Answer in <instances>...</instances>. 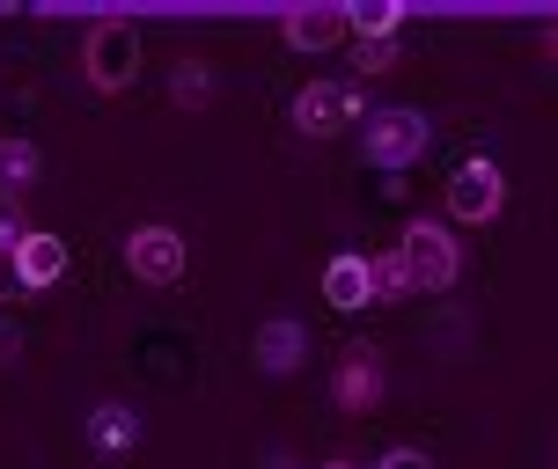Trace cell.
Listing matches in <instances>:
<instances>
[{"mask_svg":"<svg viewBox=\"0 0 558 469\" xmlns=\"http://www.w3.org/2000/svg\"><path fill=\"white\" fill-rule=\"evenodd\" d=\"M426 147H434V118L418 111V103H375L361 125V162L383 169V176H404L412 162H426Z\"/></svg>","mask_w":558,"mask_h":469,"instance_id":"obj_1","label":"cell"},{"mask_svg":"<svg viewBox=\"0 0 558 469\" xmlns=\"http://www.w3.org/2000/svg\"><path fill=\"white\" fill-rule=\"evenodd\" d=\"M82 74L96 96H125L140 82V29L125 15H96L82 37Z\"/></svg>","mask_w":558,"mask_h":469,"instance_id":"obj_2","label":"cell"},{"mask_svg":"<svg viewBox=\"0 0 558 469\" xmlns=\"http://www.w3.org/2000/svg\"><path fill=\"white\" fill-rule=\"evenodd\" d=\"M397 249H404V264H412L418 294H448V286L463 279V243H456L448 221H404Z\"/></svg>","mask_w":558,"mask_h":469,"instance_id":"obj_3","label":"cell"},{"mask_svg":"<svg viewBox=\"0 0 558 469\" xmlns=\"http://www.w3.org/2000/svg\"><path fill=\"white\" fill-rule=\"evenodd\" d=\"M294 125H302L308 139H338V133H353V125H367L361 82H308L302 96H294Z\"/></svg>","mask_w":558,"mask_h":469,"instance_id":"obj_4","label":"cell"},{"mask_svg":"<svg viewBox=\"0 0 558 469\" xmlns=\"http://www.w3.org/2000/svg\"><path fill=\"white\" fill-rule=\"evenodd\" d=\"M500 213H507V176H500V162H485V155L456 162V176H448V221L493 227Z\"/></svg>","mask_w":558,"mask_h":469,"instance_id":"obj_5","label":"cell"},{"mask_svg":"<svg viewBox=\"0 0 558 469\" xmlns=\"http://www.w3.org/2000/svg\"><path fill=\"white\" fill-rule=\"evenodd\" d=\"M184 264H192V243L169 221H140L133 235H125V272H133L140 286H177Z\"/></svg>","mask_w":558,"mask_h":469,"instance_id":"obj_6","label":"cell"},{"mask_svg":"<svg viewBox=\"0 0 558 469\" xmlns=\"http://www.w3.org/2000/svg\"><path fill=\"white\" fill-rule=\"evenodd\" d=\"M383 388H390V367H383V353L375 345H345L331 367V404L345 418H367L375 404H383Z\"/></svg>","mask_w":558,"mask_h":469,"instance_id":"obj_7","label":"cell"},{"mask_svg":"<svg viewBox=\"0 0 558 469\" xmlns=\"http://www.w3.org/2000/svg\"><path fill=\"white\" fill-rule=\"evenodd\" d=\"M251 359L265 382H287V374H302L308 367V323L302 316H265L251 337Z\"/></svg>","mask_w":558,"mask_h":469,"instance_id":"obj_8","label":"cell"},{"mask_svg":"<svg viewBox=\"0 0 558 469\" xmlns=\"http://www.w3.org/2000/svg\"><path fill=\"white\" fill-rule=\"evenodd\" d=\"M324 301H331L338 316L375 308V272H367V249H338L331 264H324Z\"/></svg>","mask_w":558,"mask_h":469,"instance_id":"obj_9","label":"cell"},{"mask_svg":"<svg viewBox=\"0 0 558 469\" xmlns=\"http://www.w3.org/2000/svg\"><path fill=\"white\" fill-rule=\"evenodd\" d=\"M279 37H287L294 52H331V45L353 37V23H345V8H287V15H279Z\"/></svg>","mask_w":558,"mask_h":469,"instance_id":"obj_10","label":"cell"},{"mask_svg":"<svg viewBox=\"0 0 558 469\" xmlns=\"http://www.w3.org/2000/svg\"><path fill=\"white\" fill-rule=\"evenodd\" d=\"M88 447H96V455H133L140 447V411L118 404V396H104V404L88 411Z\"/></svg>","mask_w":558,"mask_h":469,"instance_id":"obj_11","label":"cell"},{"mask_svg":"<svg viewBox=\"0 0 558 469\" xmlns=\"http://www.w3.org/2000/svg\"><path fill=\"white\" fill-rule=\"evenodd\" d=\"M37 169H45L37 139H23V133H0V206H23V198H29V184H37Z\"/></svg>","mask_w":558,"mask_h":469,"instance_id":"obj_12","label":"cell"},{"mask_svg":"<svg viewBox=\"0 0 558 469\" xmlns=\"http://www.w3.org/2000/svg\"><path fill=\"white\" fill-rule=\"evenodd\" d=\"M15 264H23V286H29V294H45V286H59V279H66V243H59L52 227H37V235L15 249Z\"/></svg>","mask_w":558,"mask_h":469,"instance_id":"obj_13","label":"cell"},{"mask_svg":"<svg viewBox=\"0 0 558 469\" xmlns=\"http://www.w3.org/2000/svg\"><path fill=\"white\" fill-rule=\"evenodd\" d=\"M367 272H375V301H412L418 294V279H412V264H404V249H367Z\"/></svg>","mask_w":558,"mask_h":469,"instance_id":"obj_14","label":"cell"},{"mask_svg":"<svg viewBox=\"0 0 558 469\" xmlns=\"http://www.w3.org/2000/svg\"><path fill=\"white\" fill-rule=\"evenodd\" d=\"M345 23H353V45H383L404 29V0H375V8H345Z\"/></svg>","mask_w":558,"mask_h":469,"instance_id":"obj_15","label":"cell"},{"mask_svg":"<svg viewBox=\"0 0 558 469\" xmlns=\"http://www.w3.org/2000/svg\"><path fill=\"white\" fill-rule=\"evenodd\" d=\"M169 103L206 111V103H214V66H206V59H177V74H169Z\"/></svg>","mask_w":558,"mask_h":469,"instance_id":"obj_16","label":"cell"},{"mask_svg":"<svg viewBox=\"0 0 558 469\" xmlns=\"http://www.w3.org/2000/svg\"><path fill=\"white\" fill-rule=\"evenodd\" d=\"M397 59H404V45H397V37H383V45H353V66H361V74H390Z\"/></svg>","mask_w":558,"mask_h":469,"instance_id":"obj_17","label":"cell"},{"mask_svg":"<svg viewBox=\"0 0 558 469\" xmlns=\"http://www.w3.org/2000/svg\"><path fill=\"white\" fill-rule=\"evenodd\" d=\"M29 235H37V227L23 221V206H0V257H15V249H23Z\"/></svg>","mask_w":558,"mask_h":469,"instance_id":"obj_18","label":"cell"},{"mask_svg":"<svg viewBox=\"0 0 558 469\" xmlns=\"http://www.w3.org/2000/svg\"><path fill=\"white\" fill-rule=\"evenodd\" d=\"M29 286H23V264L15 257H0V301H23Z\"/></svg>","mask_w":558,"mask_h":469,"instance_id":"obj_19","label":"cell"},{"mask_svg":"<svg viewBox=\"0 0 558 469\" xmlns=\"http://www.w3.org/2000/svg\"><path fill=\"white\" fill-rule=\"evenodd\" d=\"M375 469H434V462H426V447H390Z\"/></svg>","mask_w":558,"mask_h":469,"instance_id":"obj_20","label":"cell"},{"mask_svg":"<svg viewBox=\"0 0 558 469\" xmlns=\"http://www.w3.org/2000/svg\"><path fill=\"white\" fill-rule=\"evenodd\" d=\"M15 353H23V331H15V323L0 316V359H15Z\"/></svg>","mask_w":558,"mask_h":469,"instance_id":"obj_21","label":"cell"},{"mask_svg":"<svg viewBox=\"0 0 558 469\" xmlns=\"http://www.w3.org/2000/svg\"><path fill=\"white\" fill-rule=\"evenodd\" d=\"M536 45H544V59H551V66H558V15H551V23H544V37H536Z\"/></svg>","mask_w":558,"mask_h":469,"instance_id":"obj_22","label":"cell"},{"mask_svg":"<svg viewBox=\"0 0 558 469\" xmlns=\"http://www.w3.org/2000/svg\"><path fill=\"white\" fill-rule=\"evenodd\" d=\"M257 469H302V462H294L287 447H272V455H265V462H257Z\"/></svg>","mask_w":558,"mask_h":469,"instance_id":"obj_23","label":"cell"},{"mask_svg":"<svg viewBox=\"0 0 558 469\" xmlns=\"http://www.w3.org/2000/svg\"><path fill=\"white\" fill-rule=\"evenodd\" d=\"M316 469H361V462H353V455H324Z\"/></svg>","mask_w":558,"mask_h":469,"instance_id":"obj_24","label":"cell"}]
</instances>
